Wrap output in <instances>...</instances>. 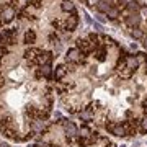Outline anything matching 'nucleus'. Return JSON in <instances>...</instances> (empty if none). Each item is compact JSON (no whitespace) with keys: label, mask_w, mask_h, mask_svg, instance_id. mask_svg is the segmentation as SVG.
I'll list each match as a JSON object with an SVG mask.
<instances>
[{"label":"nucleus","mask_w":147,"mask_h":147,"mask_svg":"<svg viewBox=\"0 0 147 147\" xmlns=\"http://www.w3.org/2000/svg\"><path fill=\"white\" fill-rule=\"evenodd\" d=\"M106 16H108L110 20H116V18L119 16V10H118L116 7H110V10L106 11Z\"/></svg>","instance_id":"ddd939ff"},{"label":"nucleus","mask_w":147,"mask_h":147,"mask_svg":"<svg viewBox=\"0 0 147 147\" xmlns=\"http://www.w3.org/2000/svg\"><path fill=\"white\" fill-rule=\"evenodd\" d=\"M79 25V15H77V11H74L72 15L69 16L65 21H62V31H74L75 28Z\"/></svg>","instance_id":"7ed1b4c3"},{"label":"nucleus","mask_w":147,"mask_h":147,"mask_svg":"<svg viewBox=\"0 0 147 147\" xmlns=\"http://www.w3.org/2000/svg\"><path fill=\"white\" fill-rule=\"evenodd\" d=\"M36 41V33L33 31V30H28L26 33H25V42L26 44H31V42Z\"/></svg>","instance_id":"f8f14e48"},{"label":"nucleus","mask_w":147,"mask_h":147,"mask_svg":"<svg viewBox=\"0 0 147 147\" xmlns=\"http://www.w3.org/2000/svg\"><path fill=\"white\" fill-rule=\"evenodd\" d=\"M61 8H62V11H70V13L75 11V5H74L70 0H64L62 3H61Z\"/></svg>","instance_id":"1a4fd4ad"},{"label":"nucleus","mask_w":147,"mask_h":147,"mask_svg":"<svg viewBox=\"0 0 147 147\" xmlns=\"http://www.w3.org/2000/svg\"><path fill=\"white\" fill-rule=\"evenodd\" d=\"M96 20H98L100 25H103V23H106V16L103 13H96Z\"/></svg>","instance_id":"f3484780"},{"label":"nucleus","mask_w":147,"mask_h":147,"mask_svg":"<svg viewBox=\"0 0 147 147\" xmlns=\"http://www.w3.org/2000/svg\"><path fill=\"white\" fill-rule=\"evenodd\" d=\"M131 36L134 39H142L144 38V31H142L141 28H131Z\"/></svg>","instance_id":"4468645a"},{"label":"nucleus","mask_w":147,"mask_h":147,"mask_svg":"<svg viewBox=\"0 0 147 147\" xmlns=\"http://www.w3.org/2000/svg\"><path fill=\"white\" fill-rule=\"evenodd\" d=\"M136 59H137V62H139V65H144V64L147 62V54L141 51V53L136 54Z\"/></svg>","instance_id":"2eb2a0df"},{"label":"nucleus","mask_w":147,"mask_h":147,"mask_svg":"<svg viewBox=\"0 0 147 147\" xmlns=\"http://www.w3.org/2000/svg\"><path fill=\"white\" fill-rule=\"evenodd\" d=\"M141 15H142V16H146V18H147V7H144V5L141 7Z\"/></svg>","instance_id":"aec40b11"},{"label":"nucleus","mask_w":147,"mask_h":147,"mask_svg":"<svg viewBox=\"0 0 147 147\" xmlns=\"http://www.w3.org/2000/svg\"><path fill=\"white\" fill-rule=\"evenodd\" d=\"M16 34H18V30L16 28H11V30H5V31L0 34V46L8 47L11 44H15Z\"/></svg>","instance_id":"f03ea898"},{"label":"nucleus","mask_w":147,"mask_h":147,"mask_svg":"<svg viewBox=\"0 0 147 147\" xmlns=\"http://www.w3.org/2000/svg\"><path fill=\"white\" fill-rule=\"evenodd\" d=\"M126 65L131 69V70H137V67H139V62H137L136 56H132V54H127V57H126Z\"/></svg>","instance_id":"0eeeda50"},{"label":"nucleus","mask_w":147,"mask_h":147,"mask_svg":"<svg viewBox=\"0 0 147 147\" xmlns=\"http://www.w3.org/2000/svg\"><path fill=\"white\" fill-rule=\"evenodd\" d=\"M119 147H126V146H119Z\"/></svg>","instance_id":"b1692460"},{"label":"nucleus","mask_w":147,"mask_h":147,"mask_svg":"<svg viewBox=\"0 0 147 147\" xmlns=\"http://www.w3.org/2000/svg\"><path fill=\"white\" fill-rule=\"evenodd\" d=\"M139 134H147V116H141V123H139V129H137Z\"/></svg>","instance_id":"9d476101"},{"label":"nucleus","mask_w":147,"mask_h":147,"mask_svg":"<svg viewBox=\"0 0 147 147\" xmlns=\"http://www.w3.org/2000/svg\"><path fill=\"white\" fill-rule=\"evenodd\" d=\"M129 2H132V0H116V3H118L116 8H118V10H123V8H126V7H127Z\"/></svg>","instance_id":"dca6fc26"},{"label":"nucleus","mask_w":147,"mask_h":147,"mask_svg":"<svg viewBox=\"0 0 147 147\" xmlns=\"http://www.w3.org/2000/svg\"><path fill=\"white\" fill-rule=\"evenodd\" d=\"M144 67H146V74H147V62H146V64H144Z\"/></svg>","instance_id":"5701e85b"},{"label":"nucleus","mask_w":147,"mask_h":147,"mask_svg":"<svg viewBox=\"0 0 147 147\" xmlns=\"http://www.w3.org/2000/svg\"><path fill=\"white\" fill-rule=\"evenodd\" d=\"M85 57H87V56H84L77 47H70L67 53H65V62L74 64V65H77V64H80V62H85Z\"/></svg>","instance_id":"f257e3e1"},{"label":"nucleus","mask_w":147,"mask_h":147,"mask_svg":"<svg viewBox=\"0 0 147 147\" xmlns=\"http://www.w3.org/2000/svg\"><path fill=\"white\" fill-rule=\"evenodd\" d=\"M2 20H3V23H10L13 18H15V8L13 7H5L3 10H2Z\"/></svg>","instance_id":"423d86ee"},{"label":"nucleus","mask_w":147,"mask_h":147,"mask_svg":"<svg viewBox=\"0 0 147 147\" xmlns=\"http://www.w3.org/2000/svg\"><path fill=\"white\" fill-rule=\"evenodd\" d=\"M124 23H126V26L129 28H139L141 25V15H137V13H127V10H124Z\"/></svg>","instance_id":"20e7f679"},{"label":"nucleus","mask_w":147,"mask_h":147,"mask_svg":"<svg viewBox=\"0 0 147 147\" xmlns=\"http://www.w3.org/2000/svg\"><path fill=\"white\" fill-rule=\"evenodd\" d=\"M141 3L139 2H136V0H132V2H129L126 7V10L127 11H132V13H137V11H141Z\"/></svg>","instance_id":"6e6552de"},{"label":"nucleus","mask_w":147,"mask_h":147,"mask_svg":"<svg viewBox=\"0 0 147 147\" xmlns=\"http://www.w3.org/2000/svg\"><path fill=\"white\" fill-rule=\"evenodd\" d=\"M144 47L147 49V38H146V41H144Z\"/></svg>","instance_id":"4be33fe9"},{"label":"nucleus","mask_w":147,"mask_h":147,"mask_svg":"<svg viewBox=\"0 0 147 147\" xmlns=\"http://www.w3.org/2000/svg\"><path fill=\"white\" fill-rule=\"evenodd\" d=\"M65 75H67V65H65V64L57 65L56 70H54V80H56V84H57V82H62V80L65 79Z\"/></svg>","instance_id":"39448f33"},{"label":"nucleus","mask_w":147,"mask_h":147,"mask_svg":"<svg viewBox=\"0 0 147 147\" xmlns=\"http://www.w3.org/2000/svg\"><path fill=\"white\" fill-rule=\"evenodd\" d=\"M92 25H93V30H95V31H101V25H100V23H95V21H93Z\"/></svg>","instance_id":"6ab92c4d"},{"label":"nucleus","mask_w":147,"mask_h":147,"mask_svg":"<svg viewBox=\"0 0 147 147\" xmlns=\"http://www.w3.org/2000/svg\"><path fill=\"white\" fill-rule=\"evenodd\" d=\"M87 3H88V5H92V7H96L98 3H100V0H87Z\"/></svg>","instance_id":"a211bd4d"},{"label":"nucleus","mask_w":147,"mask_h":147,"mask_svg":"<svg viewBox=\"0 0 147 147\" xmlns=\"http://www.w3.org/2000/svg\"><path fill=\"white\" fill-rule=\"evenodd\" d=\"M84 16H85V21H87V23H92V18H90V15H87V13H84Z\"/></svg>","instance_id":"412c9836"},{"label":"nucleus","mask_w":147,"mask_h":147,"mask_svg":"<svg viewBox=\"0 0 147 147\" xmlns=\"http://www.w3.org/2000/svg\"><path fill=\"white\" fill-rule=\"evenodd\" d=\"M96 10H98V13L106 15V11L110 10V3H108V2H105V0H100V3L96 5Z\"/></svg>","instance_id":"9b49d317"}]
</instances>
